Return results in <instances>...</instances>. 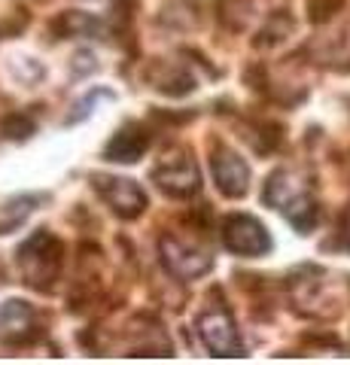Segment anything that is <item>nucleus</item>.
Wrapping results in <instances>:
<instances>
[{"mask_svg":"<svg viewBox=\"0 0 350 365\" xmlns=\"http://www.w3.org/2000/svg\"><path fill=\"white\" fill-rule=\"evenodd\" d=\"M262 201L284 213L299 232H311L317 225V201L311 198L304 180H299L292 170H277V174L268 177Z\"/></svg>","mask_w":350,"mask_h":365,"instance_id":"obj_1","label":"nucleus"},{"mask_svg":"<svg viewBox=\"0 0 350 365\" xmlns=\"http://www.w3.org/2000/svg\"><path fill=\"white\" fill-rule=\"evenodd\" d=\"M61 253L64 247L55 235H49L46 228L37 235H31L25 244L19 247V271H21V280L28 287L40 289V292H49L55 287L61 274Z\"/></svg>","mask_w":350,"mask_h":365,"instance_id":"obj_2","label":"nucleus"},{"mask_svg":"<svg viewBox=\"0 0 350 365\" xmlns=\"http://www.w3.org/2000/svg\"><path fill=\"white\" fill-rule=\"evenodd\" d=\"M95 189L101 192V198L110 204L113 213H119L122 220H138L146 210V195L134 180L125 177H95Z\"/></svg>","mask_w":350,"mask_h":365,"instance_id":"obj_8","label":"nucleus"},{"mask_svg":"<svg viewBox=\"0 0 350 365\" xmlns=\"http://www.w3.org/2000/svg\"><path fill=\"white\" fill-rule=\"evenodd\" d=\"M40 338V323H37V311L21 302V299H9L0 307V341L9 347H21Z\"/></svg>","mask_w":350,"mask_h":365,"instance_id":"obj_7","label":"nucleus"},{"mask_svg":"<svg viewBox=\"0 0 350 365\" xmlns=\"http://www.w3.org/2000/svg\"><path fill=\"white\" fill-rule=\"evenodd\" d=\"M146 146H150V134H146L143 128H138V125H125L119 134H113V140L107 143L104 155L110 158V162L131 165L146 153Z\"/></svg>","mask_w":350,"mask_h":365,"instance_id":"obj_10","label":"nucleus"},{"mask_svg":"<svg viewBox=\"0 0 350 365\" xmlns=\"http://www.w3.org/2000/svg\"><path fill=\"white\" fill-rule=\"evenodd\" d=\"M210 168H213V180H217V189L225 198H241L247 189H250V168H247L244 158L229 150V146H217L210 155Z\"/></svg>","mask_w":350,"mask_h":365,"instance_id":"obj_9","label":"nucleus"},{"mask_svg":"<svg viewBox=\"0 0 350 365\" xmlns=\"http://www.w3.org/2000/svg\"><path fill=\"white\" fill-rule=\"evenodd\" d=\"M153 180H155V186H159L162 192H168V195H174V198H189V195H195V192L201 189L198 165L192 162V155L186 150H171L159 162V168L153 170Z\"/></svg>","mask_w":350,"mask_h":365,"instance_id":"obj_4","label":"nucleus"},{"mask_svg":"<svg viewBox=\"0 0 350 365\" xmlns=\"http://www.w3.org/2000/svg\"><path fill=\"white\" fill-rule=\"evenodd\" d=\"M37 204H40V195H19V198H9V201L0 204V235L19 228L34 210H37Z\"/></svg>","mask_w":350,"mask_h":365,"instance_id":"obj_11","label":"nucleus"},{"mask_svg":"<svg viewBox=\"0 0 350 365\" xmlns=\"http://www.w3.org/2000/svg\"><path fill=\"white\" fill-rule=\"evenodd\" d=\"M198 335L213 356H244V344L235 329V319L222 302H213L198 317Z\"/></svg>","mask_w":350,"mask_h":365,"instance_id":"obj_3","label":"nucleus"},{"mask_svg":"<svg viewBox=\"0 0 350 365\" xmlns=\"http://www.w3.org/2000/svg\"><path fill=\"white\" fill-rule=\"evenodd\" d=\"M28 134H34V122L28 116H9L4 122V137H13V140H25Z\"/></svg>","mask_w":350,"mask_h":365,"instance_id":"obj_14","label":"nucleus"},{"mask_svg":"<svg viewBox=\"0 0 350 365\" xmlns=\"http://www.w3.org/2000/svg\"><path fill=\"white\" fill-rule=\"evenodd\" d=\"M98 101H113V91H107V88H95L92 95H86V98L80 101V104L73 107V113H71V116H67V125H76L80 119H86L88 113H92V107L98 104Z\"/></svg>","mask_w":350,"mask_h":365,"instance_id":"obj_13","label":"nucleus"},{"mask_svg":"<svg viewBox=\"0 0 350 365\" xmlns=\"http://www.w3.org/2000/svg\"><path fill=\"white\" fill-rule=\"evenodd\" d=\"M222 241L235 256H265L271 250L268 228L247 213L229 216L222 225Z\"/></svg>","mask_w":350,"mask_h":365,"instance_id":"obj_6","label":"nucleus"},{"mask_svg":"<svg viewBox=\"0 0 350 365\" xmlns=\"http://www.w3.org/2000/svg\"><path fill=\"white\" fill-rule=\"evenodd\" d=\"M344 232H347V241H350V210H347V225H344Z\"/></svg>","mask_w":350,"mask_h":365,"instance_id":"obj_15","label":"nucleus"},{"mask_svg":"<svg viewBox=\"0 0 350 365\" xmlns=\"http://www.w3.org/2000/svg\"><path fill=\"white\" fill-rule=\"evenodd\" d=\"M58 31L61 34H80V37H86V34H104V21L88 16V13H67L61 21H58Z\"/></svg>","mask_w":350,"mask_h":365,"instance_id":"obj_12","label":"nucleus"},{"mask_svg":"<svg viewBox=\"0 0 350 365\" xmlns=\"http://www.w3.org/2000/svg\"><path fill=\"white\" fill-rule=\"evenodd\" d=\"M159 253H162L165 268L171 271L174 277H180V280L201 277V274H207L210 265H213V256L207 253L205 247H198L192 241H183V237H177V235H165L162 237Z\"/></svg>","mask_w":350,"mask_h":365,"instance_id":"obj_5","label":"nucleus"}]
</instances>
